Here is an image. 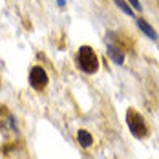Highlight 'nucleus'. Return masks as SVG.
<instances>
[{"label":"nucleus","mask_w":159,"mask_h":159,"mask_svg":"<svg viewBox=\"0 0 159 159\" xmlns=\"http://www.w3.org/2000/svg\"><path fill=\"white\" fill-rule=\"evenodd\" d=\"M77 62H79L80 70L84 73H90V75L92 73H97V70H99V59H97L93 48H90V46H82L79 49Z\"/></svg>","instance_id":"1"},{"label":"nucleus","mask_w":159,"mask_h":159,"mask_svg":"<svg viewBox=\"0 0 159 159\" xmlns=\"http://www.w3.org/2000/svg\"><path fill=\"white\" fill-rule=\"evenodd\" d=\"M30 84L35 90H44L48 84V73L42 66H33L30 70Z\"/></svg>","instance_id":"3"},{"label":"nucleus","mask_w":159,"mask_h":159,"mask_svg":"<svg viewBox=\"0 0 159 159\" xmlns=\"http://www.w3.org/2000/svg\"><path fill=\"white\" fill-rule=\"evenodd\" d=\"M113 4H115L126 16H134V11H132V7L126 4V0H113Z\"/></svg>","instance_id":"7"},{"label":"nucleus","mask_w":159,"mask_h":159,"mask_svg":"<svg viewBox=\"0 0 159 159\" xmlns=\"http://www.w3.org/2000/svg\"><path fill=\"white\" fill-rule=\"evenodd\" d=\"M2 111H4V108H2V106H0V113H2Z\"/></svg>","instance_id":"10"},{"label":"nucleus","mask_w":159,"mask_h":159,"mask_svg":"<svg viewBox=\"0 0 159 159\" xmlns=\"http://www.w3.org/2000/svg\"><path fill=\"white\" fill-rule=\"evenodd\" d=\"M77 141H79L82 148H90L93 144V137H92V134L88 130H79L77 132Z\"/></svg>","instance_id":"6"},{"label":"nucleus","mask_w":159,"mask_h":159,"mask_svg":"<svg viewBox=\"0 0 159 159\" xmlns=\"http://www.w3.org/2000/svg\"><path fill=\"white\" fill-rule=\"evenodd\" d=\"M137 26H139V30H141V31H143L148 39L157 40V33H156V30H154V28H152V26H150L144 18H139V20H137Z\"/></svg>","instance_id":"5"},{"label":"nucleus","mask_w":159,"mask_h":159,"mask_svg":"<svg viewBox=\"0 0 159 159\" xmlns=\"http://www.w3.org/2000/svg\"><path fill=\"white\" fill-rule=\"evenodd\" d=\"M106 49H108V55H110V59L113 61L115 64H123L125 62V51L119 48L115 42H106Z\"/></svg>","instance_id":"4"},{"label":"nucleus","mask_w":159,"mask_h":159,"mask_svg":"<svg viewBox=\"0 0 159 159\" xmlns=\"http://www.w3.org/2000/svg\"><path fill=\"white\" fill-rule=\"evenodd\" d=\"M128 2H130L137 11H143V6H141V2H139V0H128Z\"/></svg>","instance_id":"8"},{"label":"nucleus","mask_w":159,"mask_h":159,"mask_svg":"<svg viewBox=\"0 0 159 159\" xmlns=\"http://www.w3.org/2000/svg\"><path fill=\"white\" fill-rule=\"evenodd\" d=\"M126 123H128V128H130V132H132L134 137L143 139V137L148 135V126H146V123H144L143 115L137 110L130 108V110L126 111Z\"/></svg>","instance_id":"2"},{"label":"nucleus","mask_w":159,"mask_h":159,"mask_svg":"<svg viewBox=\"0 0 159 159\" xmlns=\"http://www.w3.org/2000/svg\"><path fill=\"white\" fill-rule=\"evenodd\" d=\"M57 4H59V6H64V0H57Z\"/></svg>","instance_id":"9"}]
</instances>
